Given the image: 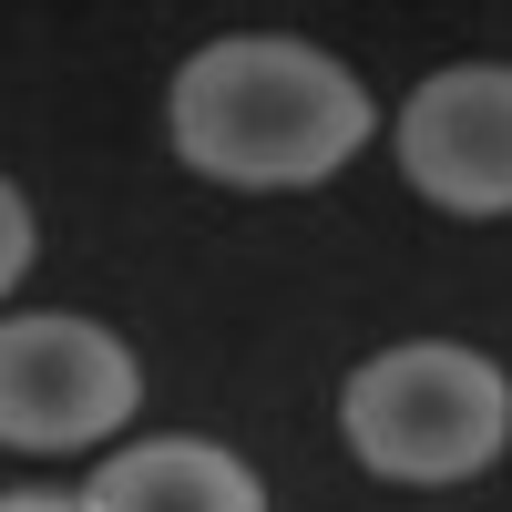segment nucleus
<instances>
[{"mask_svg":"<svg viewBox=\"0 0 512 512\" xmlns=\"http://www.w3.org/2000/svg\"><path fill=\"white\" fill-rule=\"evenodd\" d=\"M175 154L216 185H328L369 144V93L349 62L287 31H226L175 72L164 93Z\"/></svg>","mask_w":512,"mask_h":512,"instance_id":"obj_1","label":"nucleus"},{"mask_svg":"<svg viewBox=\"0 0 512 512\" xmlns=\"http://www.w3.org/2000/svg\"><path fill=\"white\" fill-rule=\"evenodd\" d=\"M338 431L379 482H472L512 441V379L461 338H400L349 369Z\"/></svg>","mask_w":512,"mask_h":512,"instance_id":"obj_2","label":"nucleus"},{"mask_svg":"<svg viewBox=\"0 0 512 512\" xmlns=\"http://www.w3.org/2000/svg\"><path fill=\"white\" fill-rule=\"evenodd\" d=\"M144 400V369L113 328L72 308L0 318V441L11 451H93Z\"/></svg>","mask_w":512,"mask_h":512,"instance_id":"obj_3","label":"nucleus"},{"mask_svg":"<svg viewBox=\"0 0 512 512\" xmlns=\"http://www.w3.org/2000/svg\"><path fill=\"white\" fill-rule=\"evenodd\" d=\"M400 175L451 216H512V72L451 62L400 103Z\"/></svg>","mask_w":512,"mask_h":512,"instance_id":"obj_4","label":"nucleus"},{"mask_svg":"<svg viewBox=\"0 0 512 512\" xmlns=\"http://www.w3.org/2000/svg\"><path fill=\"white\" fill-rule=\"evenodd\" d=\"M82 512H267V482L246 472L226 441H134L113 451L93 482H82Z\"/></svg>","mask_w":512,"mask_h":512,"instance_id":"obj_5","label":"nucleus"},{"mask_svg":"<svg viewBox=\"0 0 512 512\" xmlns=\"http://www.w3.org/2000/svg\"><path fill=\"white\" fill-rule=\"evenodd\" d=\"M31 256H41V226H31V195L0 175V287H21L31 277Z\"/></svg>","mask_w":512,"mask_h":512,"instance_id":"obj_6","label":"nucleus"},{"mask_svg":"<svg viewBox=\"0 0 512 512\" xmlns=\"http://www.w3.org/2000/svg\"><path fill=\"white\" fill-rule=\"evenodd\" d=\"M0 512H82V492H0Z\"/></svg>","mask_w":512,"mask_h":512,"instance_id":"obj_7","label":"nucleus"}]
</instances>
